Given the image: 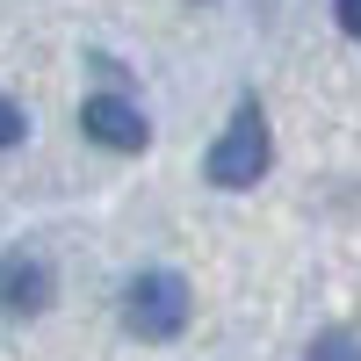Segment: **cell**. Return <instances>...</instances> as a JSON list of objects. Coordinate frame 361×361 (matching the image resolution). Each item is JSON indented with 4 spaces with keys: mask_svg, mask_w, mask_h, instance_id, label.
I'll return each mask as SVG.
<instances>
[{
    "mask_svg": "<svg viewBox=\"0 0 361 361\" xmlns=\"http://www.w3.org/2000/svg\"><path fill=\"white\" fill-rule=\"evenodd\" d=\"M260 173H267V123H260V109L246 102L224 123V137L209 145V180H217V188H253Z\"/></svg>",
    "mask_w": 361,
    "mask_h": 361,
    "instance_id": "obj_1",
    "label": "cell"
},
{
    "mask_svg": "<svg viewBox=\"0 0 361 361\" xmlns=\"http://www.w3.org/2000/svg\"><path fill=\"white\" fill-rule=\"evenodd\" d=\"M123 318L137 340H173L180 325H188V289L180 275H137L130 296H123Z\"/></svg>",
    "mask_w": 361,
    "mask_h": 361,
    "instance_id": "obj_2",
    "label": "cell"
},
{
    "mask_svg": "<svg viewBox=\"0 0 361 361\" xmlns=\"http://www.w3.org/2000/svg\"><path fill=\"white\" fill-rule=\"evenodd\" d=\"M80 123H87V137H94V145H109V152H137V145L152 137V123H145L123 94H94V102L80 109Z\"/></svg>",
    "mask_w": 361,
    "mask_h": 361,
    "instance_id": "obj_3",
    "label": "cell"
},
{
    "mask_svg": "<svg viewBox=\"0 0 361 361\" xmlns=\"http://www.w3.org/2000/svg\"><path fill=\"white\" fill-rule=\"evenodd\" d=\"M44 304H51V260L8 253V260H0V311L29 318V311H44Z\"/></svg>",
    "mask_w": 361,
    "mask_h": 361,
    "instance_id": "obj_4",
    "label": "cell"
},
{
    "mask_svg": "<svg viewBox=\"0 0 361 361\" xmlns=\"http://www.w3.org/2000/svg\"><path fill=\"white\" fill-rule=\"evenodd\" d=\"M311 361H361V340H354V333H325V340L311 347Z\"/></svg>",
    "mask_w": 361,
    "mask_h": 361,
    "instance_id": "obj_5",
    "label": "cell"
},
{
    "mask_svg": "<svg viewBox=\"0 0 361 361\" xmlns=\"http://www.w3.org/2000/svg\"><path fill=\"white\" fill-rule=\"evenodd\" d=\"M15 137H22V109H15L8 94H0V152H8V145H15Z\"/></svg>",
    "mask_w": 361,
    "mask_h": 361,
    "instance_id": "obj_6",
    "label": "cell"
},
{
    "mask_svg": "<svg viewBox=\"0 0 361 361\" xmlns=\"http://www.w3.org/2000/svg\"><path fill=\"white\" fill-rule=\"evenodd\" d=\"M333 15H340L347 37H361V0H333Z\"/></svg>",
    "mask_w": 361,
    "mask_h": 361,
    "instance_id": "obj_7",
    "label": "cell"
}]
</instances>
